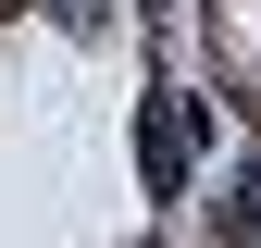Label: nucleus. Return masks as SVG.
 Masks as SVG:
<instances>
[{"mask_svg":"<svg viewBox=\"0 0 261 248\" xmlns=\"http://www.w3.org/2000/svg\"><path fill=\"white\" fill-rule=\"evenodd\" d=\"M187 149H199V124H187L174 100H149V124H137V162H149V199H174V186H187Z\"/></svg>","mask_w":261,"mask_h":248,"instance_id":"f257e3e1","label":"nucleus"},{"mask_svg":"<svg viewBox=\"0 0 261 248\" xmlns=\"http://www.w3.org/2000/svg\"><path fill=\"white\" fill-rule=\"evenodd\" d=\"M224 248H261V162L224 186Z\"/></svg>","mask_w":261,"mask_h":248,"instance_id":"f03ea898","label":"nucleus"}]
</instances>
